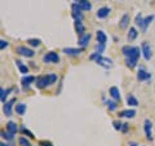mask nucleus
<instances>
[{"mask_svg":"<svg viewBox=\"0 0 155 146\" xmlns=\"http://www.w3.org/2000/svg\"><path fill=\"white\" fill-rule=\"evenodd\" d=\"M18 144H19V146H31L30 141H28L26 137H19Z\"/></svg>","mask_w":155,"mask_h":146,"instance_id":"nucleus-30","label":"nucleus"},{"mask_svg":"<svg viewBox=\"0 0 155 146\" xmlns=\"http://www.w3.org/2000/svg\"><path fill=\"white\" fill-rule=\"evenodd\" d=\"M137 35H138L137 30H136L134 27H130V28H129V31H128L127 38H128V40H129V41H132V40H134V39L137 38Z\"/></svg>","mask_w":155,"mask_h":146,"instance_id":"nucleus-24","label":"nucleus"},{"mask_svg":"<svg viewBox=\"0 0 155 146\" xmlns=\"http://www.w3.org/2000/svg\"><path fill=\"white\" fill-rule=\"evenodd\" d=\"M57 81V75L51 72V74H47V75H41V76H38L36 80H35V85L36 88L39 89H44L47 88L48 85L53 84V83Z\"/></svg>","mask_w":155,"mask_h":146,"instance_id":"nucleus-1","label":"nucleus"},{"mask_svg":"<svg viewBox=\"0 0 155 146\" xmlns=\"http://www.w3.org/2000/svg\"><path fill=\"white\" fill-rule=\"evenodd\" d=\"M104 51H105V44H100V43H98V44L96 45V52L101 55V53H102Z\"/></svg>","mask_w":155,"mask_h":146,"instance_id":"nucleus-32","label":"nucleus"},{"mask_svg":"<svg viewBox=\"0 0 155 146\" xmlns=\"http://www.w3.org/2000/svg\"><path fill=\"white\" fill-rule=\"evenodd\" d=\"M91 39H92V35H91L89 32H88V34H84V35L79 36V40H78V44L80 45V48H85V47H88L89 41H91Z\"/></svg>","mask_w":155,"mask_h":146,"instance_id":"nucleus-8","label":"nucleus"},{"mask_svg":"<svg viewBox=\"0 0 155 146\" xmlns=\"http://www.w3.org/2000/svg\"><path fill=\"white\" fill-rule=\"evenodd\" d=\"M0 146H11V145H9V144H4V142H2V145H0Z\"/></svg>","mask_w":155,"mask_h":146,"instance_id":"nucleus-39","label":"nucleus"},{"mask_svg":"<svg viewBox=\"0 0 155 146\" xmlns=\"http://www.w3.org/2000/svg\"><path fill=\"white\" fill-rule=\"evenodd\" d=\"M113 125H114V128L116 129V131H122V123L120 121H118V120H115V121H113Z\"/></svg>","mask_w":155,"mask_h":146,"instance_id":"nucleus-34","label":"nucleus"},{"mask_svg":"<svg viewBox=\"0 0 155 146\" xmlns=\"http://www.w3.org/2000/svg\"><path fill=\"white\" fill-rule=\"evenodd\" d=\"M141 52L143 55V58L146 61H150V58L153 57V51H151V47H150V44L147 41H143L142 45H141Z\"/></svg>","mask_w":155,"mask_h":146,"instance_id":"nucleus-7","label":"nucleus"},{"mask_svg":"<svg viewBox=\"0 0 155 146\" xmlns=\"http://www.w3.org/2000/svg\"><path fill=\"white\" fill-rule=\"evenodd\" d=\"M79 5L81 8V11H84V12H89L92 9V4H91V2H88V0H84V2L79 3Z\"/></svg>","mask_w":155,"mask_h":146,"instance_id":"nucleus-23","label":"nucleus"},{"mask_svg":"<svg viewBox=\"0 0 155 146\" xmlns=\"http://www.w3.org/2000/svg\"><path fill=\"white\" fill-rule=\"evenodd\" d=\"M129 145H130V146H137V145H136V144H134V142H130V144H129Z\"/></svg>","mask_w":155,"mask_h":146,"instance_id":"nucleus-40","label":"nucleus"},{"mask_svg":"<svg viewBox=\"0 0 155 146\" xmlns=\"http://www.w3.org/2000/svg\"><path fill=\"white\" fill-rule=\"evenodd\" d=\"M106 106H107V109L110 111H114V110H116V108H118L116 102H114V101H106Z\"/></svg>","mask_w":155,"mask_h":146,"instance_id":"nucleus-29","label":"nucleus"},{"mask_svg":"<svg viewBox=\"0 0 155 146\" xmlns=\"http://www.w3.org/2000/svg\"><path fill=\"white\" fill-rule=\"evenodd\" d=\"M16 64H17V66H18V70L22 72V74H27L28 72V67L26 66V65H23L21 61H16Z\"/></svg>","mask_w":155,"mask_h":146,"instance_id":"nucleus-26","label":"nucleus"},{"mask_svg":"<svg viewBox=\"0 0 155 146\" xmlns=\"http://www.w3.org/2000/svg\"><path fill=\"white\" fill-rule=\"evenodd\" d=\"M75 30L78 32V35L81 36L85 34V26L83 25V22L81 21H75Z\"/></svg>","mask_w":155,"mask_h":146,"instance_id":"nucleus-18","label":"nucleus"},{"mask_svg":"<svg viewBox=\"0 0 155 146\" xmlns=\"http://www.w3.org/2000/svg\"><path fill=\"white\" fill-rule=\"evenodd\" d=\"M12 92V88H7V89H4V88H2L0 89V100H2V102L3 104H5V100H7V97H8V95Z\"/></svg>","mask_w":155,"mask_h":146,"instance_id":"nucleus-20","label":"nucleus"},{"mask_svg":"<svg viewBox=\"0 0 155 146\" xmlns=\"http://www.w3.org/2000/svg\"><path fill=\"white\" fill-rule=\"evenodd\" d=\"M110 12H111V9L109 7H102L97 11L96 16H97V18H106L110 14Z\"/></svg>","mask_w":155,"mask_h":146,"instance_id":"nucleus-12","label":"nucleus"},{"mask_svg":"<svg viewBox=\"0 0 155 146\" xmlns=\"http://www.w3.org/2000/svg\"><path fill=\"white\" fill-rule=\"evenodd\" d=\"M7 131L8 132H11V133H16L17 131H18V127H17V123L16 121H8L7 123Z\"/></svg>","mask_w":155,"mask_h":146,"instance_id":"nucleus-21","label":"nucleus"},{"mask_svg":"<svg viewBox=\"0 0 155 146\" xmlns=\"http://www.w3.org/2000/svg\"><path fill=\"white\" fill-rule=\"evenodd\" d=\"M127 131H128V124H123L122 125V132H127Z\"/></svg>","mask_w":155,"mask_h":146,"instance_id":"nucleus-38","label":"nucleus"},{"mask_svg":"<svg viewBox=\"0 0 155 146\" xmlns=\"http://www.w3.org/2000/svg\"><path fill=\"white\" fill-rule=\"evenodd\" d=\"M39 145L40 146H53L49 141H40V142H39Z\"/></svg>","mask_w":155,"mask_h":146,"instance_id":"nucleus-37","label":"nucleus"},{"mask_svg":"<svg viewBox=\"0 0 155 146\" xmlns=\"http://www.w3.org/2000/svg\"><path fill=\"white\" fill-rule=\"evenodd\" d=\"M96 36H97V41H98L100 44H106V41H107V36H106V34L102 30L97 31L96 32Z\"/></svg>","mask_w":155,"mask_h":146,"instance_id":"nucleus-17","label":"nucleus"},{"mask_svg":"<svg viewBox=\"0 0 155 146\" xmlns=\"http://www.w3.org/2000/svg\"><path fill=\"white\" fill-rule=\"evenodd\" d=\"M84 48H64L62 52L67 56H79L80 53H83Z\"/></svg>","mask_w":155,"mask_h":146,"instance_id":"nucleus-9","label":"nucleus"},{"mask_svg":"<svg viewBox=\"0 0 155 146\" xmlns=\"http://www.w3.org/2000/svg\"><path fill=\"white\" fill-rule=\"evenodd\" d=\"M134 115H136V110L133 109H128V110H123V111H120L119 113V118H128V119H132L134 118Z\"/></svg>","mask_w":155,"mask_h":146,"instance_id":"nucleus-14","label":"nucleus"},{"mask_svg":"<svg viewBox=\"0 0 155 146\" xmlns=\"http://www.w3.org/2000/svg\"><path fill=\"white\" fill-rule=\"evenodd\" d=\"M27 43H28V44H30L31 47H39V45H40V40H39V39H28V40H27Z\"/></svg>","mask_w":155,"mask_h":146,"instance_id":"nucleus-31","label":"nucleus"},{"mask_svg":"<svg viewBox=\"0 0 155 146\" xmlns=\"http://www.w3.org/2000/svg\"><path fill=\"white\" fill-rule=\"evenodd\" d=\"M109 93L115 101H120V91H119L118 87H111L109 89Z\"/></svg>","mask_w":155,"mask_h":146,"instance_id":"nucleus-16","label":"nucleus"},{"mask_svg":"<svg viewBox=\"0 0 155 146\" xmlns=\"http://www.w3.org/2000/svg\"><path fill=\"white\" fill-rule=\"evenodd\" d=\"M36 80V78L35 76H31V75H26V76H23L22 78V85L25 87V88H28L30 87V84H32L34 81Z\"/></svg>","mask_w":155,"mask_h":146,"instance_id":"nucleus-15","label":"nucleus"},{"mask_svg":"<svg viewBox=\"0 0 155 146\" xmlns=\"http://www.w3.org/2000/svg\"><path fill=\"white\" fill-rule=\"evenodd\" d=\"M16 102V98H12V100H9L8 102H5L4 104V114H5L7 116H12V108H13V104Z\"/></svg>","mask_w":155,"mask_h":146,"instance_id":"nucleus-10","label":"nucleus"},{"mask_svg":"<svg viewBox=\"0 0 155 146\" xmlns=\"http://www.w3.org/2000/svg\"><path fill=\"white\" fill-rule=\"evenodd\" d=\"M2 137L3 138H5V140H12L13 138V133H11V132H2Z\"/></svg>","mask_w":155,"mask_h":146,"instance_id":"nucleus-33","label":"nucleus"},{"mask_svg":"<svg viewBox=\"0 0 155 146\" xmlns=\"http://www.w3.org/2000/svg\"><path fill=\"white\" fill-rule=\"evenodd\" d=\"M143 131L149 141H153V123L150 119H145L143 121Z\"/></svg>","mask_w":155,"mask_h":146,"instance_id":"nucleus-6","label":"nucleus"},{"mask_svg":"<svg viewBox=\"0 0 155 146\" xmlns=\"http://www.w3.org/2000/svg\"><path fill=\"white\" fill-rule=\"evenodd\" d=\"M134 23L142 28V26H143V17H142V14H141V13L136 16V22H134Z\"/></svg>","mask_w":155,"mask_h":146,"instance_id":"nucleus-28","label":"nucleus"},{"mask_svg":"<svg viewBox=\"0 0 155 146\" xmlns=\"http://www.w3.org/2000/svg\"><path fill=\"white\" fill-rule=\"evenodd\" d=\"M150 78H151V74L147 72L145 69H140L138 70V72H137V80L143 81V80H149Z\"/></svg>","mask_w":155,"mask_h":146,"instance_id":"nucleus-11","label":"nucleus"},{"mask_svg":"<svg viewBox=\"0 0 155 146\" xmlns=\"http://www.w3.org/2000/svg\"><path fill=\"white\" fill-rule=\"evenodd\" d=\"M153 19H154V16H153V14H151V16H147V17H145V18H143V26H142V31H146L147 26H149L150 23L153 22Z\"/></svg>","mask_w":155,"mask_h":146,"instance_id":"nucleus-25","label":"nucleus"},{"mask_svg":"<svg viewBox=\"0 0 155 146\" xmlns=\"http://www.w3.org/2000/svg\"><path fill=\"white\" fill-rule=\"evenodd\" d=\"M14 110H16V113H17L18 115H23V114L26 113V110H27V106H26V104L21 102V104H17V105H16Z\"/></svg>","mask_w":155,"mask_h":146,"instance_id":"nucleus-19","label":"nucleus"},{"mask_svg":"<svg viewBox=\"0 0 155 146\" xmlns=\"http://www.w3.org/2000/svg\"><path fill=\"white\" fill-rule=\"evenodd\" d=\"M17 53L19 56H22V57H26V58H31L35 56V52H34L32 49H30V48H27L25 45H19L17 47Z\"/></svg>","mask_w":155,"mask_h":146,"instance_id":"nucleus-4","label":"nucleus"},{"mask_svg":"<svg viewBox=\"0 0 155 146\" xmlns=\"http://www.w3.org/2000/svg\"><path fill=\"white\" fill-rule=\"evenodd\" d=\"M141 49H140V47H133L132 52H130V55L125 58V65H127L129 69H133L137 65V61L140 58V55H141Z\"/></svg>","mask_w":155,"mask_h":146,"instance_id":"nucleus-3","label":"nucleus"},{"mask_svg":"<svg viewBox=\"0 0 155 146\" xmlns=\"http://www.w3.org/2000/svg\"><path fill=\"white\" fill-rule=\"evenodd\" d=\"M43 61H44L45 64H57V62L60 61V56L54 52H48L47 55L43 56Z\"/></svg>","mask_w":155,"mask_h":146,"instance_id":"nucleus-5","label":"nucleus"},{"mask_svg":"<svg viewBox=\"0 0 155 146\" xmlns=\"http://www.w3.org/2000/svg\"><path fill=\"white\" fill-rule=\"evenodd\" d=\"M75 2H79V3H81V2H84V0H75Z\"/></svg>","mask_w":155,"mask_h":146,"instance_id":"nucleus-41","label":"nucleus"},{"mask_svg":"<svg viewBox=\"0 0 155 146\" xmlns=\"http://www.w3.org/2000/svg\"><path fill=\"white\" fill-rule=\"evenodd\" d=\"M21 131H22V132H23V133H26V134H28V136H30V137H31V138L34 137V134H32V133H31V132H30V131H28V129H26L25 127H22V128H21Z\"/></svg>","mask_w":155,"mask_h":146,"instance_id":"nucleus-36","label":"nucleus"},{"mask_svg":"<svg viewBox=\"0 0 155 146\" xmlns=\"http://www.w3.org/2000/svg\"><path fill=\"white\" fill-rule=\"evenodd\" d=\"M9 45V43L7 41V40H4V39H2V40H0V49H5V48Z\"/></svg>","mask_w":155,"mask_h":146,"instance_id":"nucleus-35","label":"nucleus"},{"mask_svg":"<svg viewBox=\"0 0 155 146\" xmlns=\"http://www.w3.org/2000/svg\"><path fill=\"white\" fill-rule=\"evenodd\" d=\"M129 14H123V17L120 18V21H119V27H120V30H125V28L128 27L129 25Z\"/></svg>","mask_w":155,"mask_h":146,"instance_id":"nucleus-13","label":"nucleus"},{"mask_svg":"<svg viewBox=\"0 0 155 146\" xmlns=\"http://www.w3.org/2000/svg\"><path fill=\"white\" fill-rule=\"evenodd\" d=\"M132 49H133V47H130V45H124L123 48H122V53H123V56L127 58L129 55H130V52H132Z\"/></svg>","mask_w":155,"mask_h":146,"instance_id":"nucleus-27","label":"nucleus"},{"mask_svg":"<svg viewBox=\"0 0 155 146\" xmlns=\"http://www.w3.org/2000/svg\"><path fill=\"white\" fill-rule=\"evenodd\" d=\"M91 60H94L96 64L98 66H102L105 69H111L113 67V60L109 57H104L102 55H100V53L94 52L93 55H91Z\"/></svg>","mask_w":155,"mask_h":146,"instance_id":"nucleus-2","label":"nucleus"},{"mask_svg":"<svg viewBox=\"0 0 155 146\" xmlns=\"http://www.w3.org/2000/svg\"><path fill=\"white\" fill-rule=\"evenodd\" d=\"M127 104L129 106H133V108H136V106H138V100L133 95H128L127 96Z\"/></svg>","mask_w":155,"mask_h":146,"instance_id":"nucleus-22","label":"nucleus"}]
</instances>
